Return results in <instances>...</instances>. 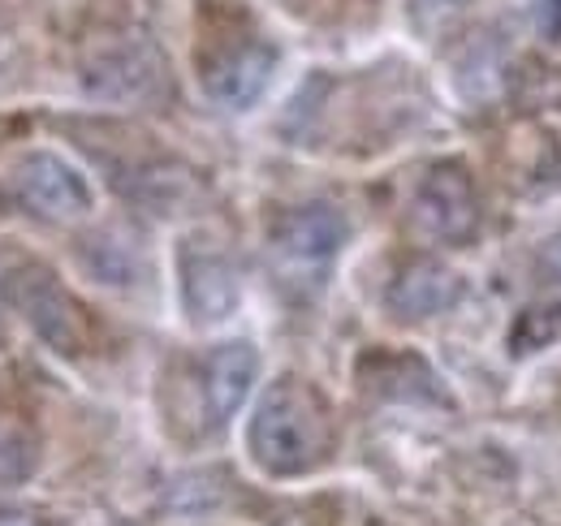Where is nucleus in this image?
<instances>
[{
    "label": "nucleus",
    "instance_id": "nucleus-1",
    "mask_svg": "<svg viewBox=\"0 0 561 526\" xmlns=\"http://www.w3.org/2000/svg\"><path fill=\"white\" fill-rule=\"evenodd\" d=\"M329 449V410L302 380H277L251 419V454L268 474H302Z\"/></svg>",
    "mask_w": 561,
    "mask_h": 526
},
{
    "label": "nucleus",
    "instance_id": "nucleus-2",
    "mask_svg": "<svg viewBox=\"0 0 561 526\" xmlns=\"http://www.w3.org/2000/svg\"><path fill=\"white\" fill-rule=\"evenodd\" d=\"M9 186L31 211L48 220H78L91 211V186L57 151H26L9 169Z\"/></svg>",
    "mask_w": 561,
    "mask_h": 526
},
{
    "label": "nucleus",
    "instance_id": "nucleus-3",
    "mask_svg": "<svg viewBox=\"0 0 561 526\" xmlns=\"http://www.w3.org/2000/svg\"><path fill=\"white\" fill-rule=\"evenodd\" d=\"M9 298L22 311V320L39 332L53 350L78 354V345H82V311L73 307V298L57 285L53 272H44V267L9 272Z\"/></svg>",
    "mask_w": 561,
    "mask_h": 526
},
{
    "label": "nucleus",
    "instance_id": "nucleus-4",
    "mask_svg": "<svg viewBox=\"0 0 561 526\" xmlns=\"http://www.w3.org/2000/svg\"><path fill=\"white\" fill-rule=\"evenodd\" d=\"M351 225L337 207L329 203H307L298 211H289L273 233V251L285 272H320L329 267V260L346 247Z\"/></svg>",
    "mask_w": 561,
    "mask_h": 526
},
{
    "label": "nucleus",
    "instance_id": "nucleus-5",
    "mask_svg": "<svg viewBox=\"0 0 561 526\" xmlns=\"http://www.w3.org/2000/svg\"><path fill=\"white\" fill-rule=\"evenodd\" d=\"M480 207H476V191L471 178L454 164H440L423 178L420 195H415V225L436 242H462L476 233Z\"/></svg>",
    "mask_w": 561,
    "mask_h": 526
},
{
    "label": "nucleus",
    "instance_id": "nucleus-6",
    "mask_svg": "<svg viewBox=\"0 0 561 526\" xmlns=\"http://www.w3.org/2000/svg\"><path fill=\"white\" fill-rule=\"evenodd\" d=\"M273 69H277V53L268 44H242L208 69V95L220 108L242 113L268 91Z\"/></svg>",
    "mask_w": 561,
    "mask_h": 526
},
{
    "label": "nucleus",
    "instance_id": "nucleus-7",
    "mask_svg": "<svg viewBox=\"0 0 561 526\" xmlns=\"http://www.w3.org/2000/svg\"><path fill=\"white\" fill-rule=\"evenodd\" d=\"M260 376V354L255 345L247 341H229V345H216L204 363V401H208V414L216 423L233 419L238 405L251 397V385Z\"/></svg>",
    "mask_w": 561,
    "mask_h": 526
},
{
    "label": "nucleus",
    "instance_id": "nucleus-8",
    "mask_svg": "<svg viewBox=\"0 0 561 526\" xmlns=\"http://www.w3.org/2000/svg\"><path fill=\"white\" fill-rule=\"evenodd\" d=\"M182 298H186V311L199 324L225 320L238 307V272L229 267L225 255L186 251V260H182Z\"/></svg>",
    "mask_w": 561,
    "mask_h": 526
},
{
    "label": "nucleus",
    "instance_id": "nucleus-9",
    "mask_svg": "<svg viewBox=\"0 0 561 526\" xmlns=\"http://www.w3.org/2000/svg\"><path fill=\"white\" fill-rule=\"evenodd\" d=\"M462 294V281L436 260H415L411 267L398 272L393 289H389V307L407 320H427V316H440L458 302Z\"/></svg>",
    "mask_w": 561,
    "mask_h": 526
},
{
    "label": "nucleus",
    "instance_id": "nucleus-10",
    "mask_svg": "<svg viewBox=\"0 0 561 526\" xmlns=\"http://www.w3.org/2000/svg\"><path fill=\"white\" fill-rule=\"evenodd\" d=\"M156 82H160V61L142 44H126V48L100 57L87 73V87L104 100H142V95H151Z\"/></svg>",
    "mask_w": 561,
    "mask_h": 526
},
{
    "label": "nucleus",
    "instance_id": "nucleus-11",
    "mask_svg": "<svg viewBox=\"0 0 561 526\" xmlns=\"http://www.w3.org/2000/svg\"><path fill=\"white\" fill-rule=\"evenodd\" d=\"M536 31L561 44V0H536Z\"/></svg>",
    "mask_w": 561,
    "mask_h": 526
},
{
    "label": "nucleus",
    "instance_id": "nucleus-12",
    "mask_svg": "<svg viewBox=\"0 0 561 526\" xmlns=\"http://www.w3.org/2000/svg\"><path fill=\"white\" fill-rule=\"evenodd\" d=\"M415 4V13H427V18H436V13H449V9H458L462 0H411Z\"/></svg>",
    "mask_w": 561,
    "mask_h": 526
},
{
    "label": "nucleus",
    "instance_id": "nucleus-13",
    "mask_svg": "<svg viewBox=\"0 0 561 526\" xmlns=\"http://www.w3.org/2000/svg\"><path fill=\"white\" fill-rule=\"evenodd\" d=\"M0 526H44L39 518L22 514V510H0Z\"/></svg>",
    "mask_w": 561,
    "mask_h": 526
},
{
    "label": "nucleus",
    "instance_id": "nucleus-14",
    "mask_svg": "<svg viewBox=\"0 0 561 526\" xmlns=\"http://www.w3.org/2000/svg\"><path fill=\"white\" fill-rule=\"evenodd\" d=\"M545 267H549V272H553V276L561 281V233L553 238V242H549V247H545Z\"/></svg>",
    "mask_w": 561,
    "mask_h": 526
}]
</instances>
